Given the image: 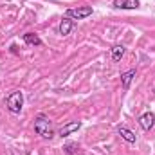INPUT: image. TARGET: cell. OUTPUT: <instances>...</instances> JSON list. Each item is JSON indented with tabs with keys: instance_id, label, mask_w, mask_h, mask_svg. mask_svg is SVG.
Here are the masks:
<instances>
[{
	"instance_id": "1",
	"label": "cell",
	"mask_w": 155,
	"mask_h": 155,
	"mask_svg": "<svg viewBox=\"0 0 155 155\" xmlns=\"http://www.w3.org/2000/svg\"><path fill=\"white\" fill-rule=\"evenodd\" d=\"M35 132L41 139H52L54 137V128H52V121L47 116L40 114L35 119Z\"/></svg>"
},
{
	"instance_id": "2",
	"label": "cell",
	"mask_w": 155,
	"mask_h": 155,
	"mask_svg": "<svg viewBox=\"0 0 155 155\" xmlns=\"http://www.w3.org/2000/svg\"><path fill=\"white\" fill-rule=\"evenodd\" d=\"M5 108L11 114H20L24 108V94L22 90H15L5 97Z\"/></svg>"
},
{
	"instance_id": "3",
	"label": "cell",
	"mask_w": 155,
	"mask_h": 155,
	"mask_svg": "<svg viewBox=\"0 0 155 155\" xmlns=\"http://www.w3.org/2000/svg\"><path fill=\"white\" fill-rule=\"evenodd\" d=\"M92 15V7L88 5H83V7H72V9H67L65 11V16L71 18V20H83L87 16Z\"/></svg>"
},
{
	"instance_id": "4",
	"label": "cell",
	"mask_w": 155,
	"mask_h": 155,
	"mask_svg": "<svg viewBox=\"0 0 155 155\" xmlns=\"http://www.w3.org/2000/svg\"><path fill=\"white\" fill-rule=\"evenodd\" d=\"M155 124V114L153 112H144L143 116L139 117V126L144 130V132H150Z\"/></svg>"
},
{
	"instance_id": "5",
	"label": "cell",
	"mask_w": 155,
	"mask_h": 155,
	"mask_svg": "<svg viewBox=\"0 0 155 155\" xmlns=\"http://www.w3.org/2000/svg\"><path fill=\"white\" fill-rule=\"evenodd\" d=\"M117 134L121 135V139H124V141L130 143V144H134V143L137 141V135H135L130 128H126V126H119V128H117Z\"/></svg>"
},
{
	"instance_id": "6",
	"label": "cell",
	"mask_w": 155,
	"mask_h": 155,
	"mask_svg": "<svg viewBox=\"0 0 155 155\" xmlns=\"http://www.w3.org/2000/svg\"><path fill=\"white\" fill-rule=\"evenodd\" d=\"M81 128V123L79 121H72V123H67V124H63L61 128H60V135L61 137H67V135H71L72 132H76Z\"/></svg>"
},
{
	"instance_id": "7",
	"label": "cell",
	"mask_w": 155,
	"mask_h": 155,
	"mask_svg": "<svg viewBox=\"0 0 155 155\" xmlns=\"http://www.w3.org/2000/svg\"><path fill=\"white\" fill-rule=\"evenodd\" d=\"M72 27H74V20H71V18H63L61 22H60V25H58V33L61 35V36H67L71 31H72Z\"/></svg>"
},
{
	"instance_id": "8",
	"label": "cell",
	"mask_w": 155,
	"mask_h": 155,
	"mask_svg": "<svg viewBox=\"0 0 155 155\" xmlns=\"http://www.w3.org/2000/svg\"><path fill=\"white\" fill-rule=\"evenodd\" d=\"M114 7H117V9H137L139 0H114Z\"/></svg>"
},
{
	"instance_id": "9",
	"label": "cell",
	"mask_w": 155,
	"mask_h": 155,
	"mask_svg": "<svg viewBox=\"0 0 155 155\" xmlns=\"http://www.w3.org/2000/svg\"><path fill=\"white\" fill-rule=\"evenodd\" d=\"M134 78H135V69H132V71H126V72H123V74H121V83H123V88H128Z\"/></svg>"
},
{
	"instance_id": "10",
	"label": "cell",
	"mask_w": 155,
	"mask_h": 155,
	"mask_svg": "<svg viewBox=\"0 0 155 155\" xmlns=\"http://www.w3.org/2000/svg\"><path fill=\"white\" fill-rule=\"evenodd\" d=\"M22 38H24V41H25L27 45H36V47L41 45V40H40L38 35H35V33H25Z\"/></svg>"
},
{
	"instance_id": "11",
	"label": "cell",
	"mask_w": 155,
	"mask_h": 155,
	"mask_svg": "<svg viewBox=\"0 0 155 155\" xmlns=\"http://www.w3.org/2000/svg\"><path fill=\"white\" fill-rule=\"evenodd\" d=\"M123 56H124V47L123 45H114L112 47V60L114 61H121Z\"/></svg>"
},
{
	"instance_id": "12",
	"label": "cell",
	"mask_w": 155,
	"mask_h": 155,
	"mask_svg": "<svg viewBox=\"0 0 155 155\" xmlns=\"http://www.w3.org/2000/svg\"><path fill=\"white\" fill-rule=\"evenodd\" d=\"M63 150H65V153L72 155V153H76L78 144H74V143H69V144H65V146H63Z\"/></svg>"
}]
</instances>
